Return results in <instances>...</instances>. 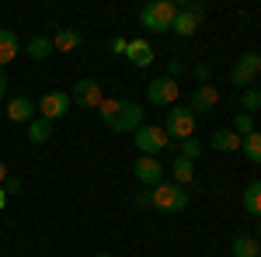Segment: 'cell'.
<instances>
[{
    "label": "cell",
    "mask_w": 261,
    "mask_h": 257,
    "mask_svg": "<svg viewBox=\"0 0 261 257\" xmlns=\"http://www.w3.org/2000/svg\"><path fill=\"white\" fill-rule=\"evenodd\" d=\"M35 101L32 98H11L7 101V119L11 122H18V125H28V122L35 119Z\"/></svg>",
    "instance_id": "4fadbf2b"
},
{
    "label": "cell",
    "mask_w": 261,
    "mask_h": 257,
    "mask_svg": "<svg viewBox=\"0 0 261 257\" xmlns=\"http://www.w3.org/2000/svg\"><path fill=\"white\" fill-rule=\"evenodd\" d=\"M125 60L133 63V66H150L153 63V45L146 39H133L129 49H125Z\"/></svg>",
    "instance_id": "9a60e30c"
},
{
    "label": "cell",
    "mask_w": 261,
    "mask_h": 257,
    "mask_svg": "<svg viewBox=\"0 0 261 257\" xmlns=\"http://www.w3.org/2000/svg\"><path fill=\"white\" fill-rule=\"evenodd\" d=\"M244 212L247 216H258L261 219V178L251 181L247 188H244Z\"/></svg>",
    "instance_id": "d6986e66"
},
{
    "label": "cell",
    "mask_w": 261,
    "mask_h": 257,
    "mask_svg": "<svg viewBox=\"0 0 261 257\" xmlns=\"http://www.w3.org/2000/svg\"><path fill=\"white\" fill-rule=\"evenodd\" d=\"M81 42H84V35L77 28H56V35H53V52H73Z\"/></svg>",
    "instance_id": "2e32d148"
},
{
    "label": "cell",
    "mask_w": 261,
    "mask_h": 257,
    "mask_svg": "<svg viewBox=\"0 0 261 257\" xmlns=\"http://www.w3.org/2000/svg\"><path fill=\"white\" fill-rule=\"evenodd\" d=\"M258 257H261V250H258Z\"/></svg>",
    "instance_id": "74e56055"
},
{
    "label": "cell",
    "mask_w": 261,
    "mask_h": 257,
    "mask_svg": "<svg viewBox=\"0 0 261 257\" xmlns=\"http://www.w3.org/2000/svg\"><path fill=\"white\" fill-rule=\"evenodd\" d=\"M94 257H112V254H94Z\"/></svg>",
    "instance_id": "d590c367"
},
{
    "label": "cell",
    "mask_w": 261,
    "mask_h": 257,
    "mask_svg": "<svg viewBox=\"0 0 261 257\" xmlns=\"http://www.w3.org/2000/svg\"><path fill=\"white\" fill-rule=\"evenodd\" d=\"M178 18V4L174 0H150L140 7V24L146 32H171V24Z\"/></svg>",
    "instance_id": "6da1fadb"
},
{
    "label": "cell",
    "mask_w": 261,
    "mask_h": 257,
    "mask_svg": "<svg viewBox=\"0 0 261 257\" xmlns=\"http://www.w3.org/2000/svg\"><path fill=\"white\" fill-rule=\"evenodd\" d=\"M125 49H129V39H112V52L125 56Z\"/></svg>",
    "instance_id": "1f68e13d"
},
{
    "label": "cell",
    "mask_w": 261,
    "mask_h": 257,
    "mask_svg": "<svg viewBox=\"0 0 261 257\" xmlns=\"http://www.w3.org/2000/svg\"><path fill=\"white\" fill-rule=\"evenodd\" d=\"M261 73V52H244L241 60L233 63V70H230V83H237L241 91H247Z\"/></svg>",
    "instance_id": "52a82bcc"
},
{
    "label": "cell",
    "mask_w": 261,
    "mask_h": 257,
    "mask_svg": "<svg viewBox=\"0 0 261 257\" xmlns=\"http://www.w3.org/2000/svg\"><path fill=\"white\" fill-rule=\"evenodd\" d=\"M70 101L77 104V108H98L101 101H105V94H101V83L91 77H84L73 83V91H70Z\"/></svg>",
    "instance_id": "30bf717a"
},
{
    "label": "cell",
    "mask_w": 261,
    "mask_h": 257,
    "mask_svg": "<svg viewBox=\"0 0 261 257\" xmlns=\"http://www.w3.org/2000/svg\"><path fill=\"white\" fill-rule=\"evenodd\" d=\"M28 139H32L35 146L49 142V139H53V122H45V119H39V115H35V119L28 122Z\"/></svg>",
    "instance_id": "44dd1931"
},
{
    "label": "cell",
    "mask_w": 261,
    "mask_h": 257,
    "mask_svg": "<svg viewBox=\"0 0 261 257\" xmlns=\"http://www.w3.org/2000/svg\"><path fill=\"white\" fill-rule=\"evenodd\" d=\"M216 104H220V91H216L213 83H199V87H195V94H192V104H188V108H192V115L199 119V115H205V111H213Z\"/></svg>",
    "instance_id": "7c38bea8"
},
{
    "label": "cell",
    "mask_w": 261,
    "mask_h": 257,
    "mask_svg": "<svg viewBox=\"0 0 261 257\" xmlns=\"http://www.w3.org/2000/svg\"><path fill=\"white\" fill-rule=\"evenodd\" d=\"M178 94H181V87H178V80H171V77H157L146 83V101L153 108H174Z\"/></svg>",
    "instance_id": "5b68a950"
},
{
    "label": "cell",
    "mask_w": 261,
    "mask_h": 257,
    "mask_svg": "<svg viewBox=\"0 0 261 257\" xmlns=\"http://www.w3.org/2000/svg\"><path fill=\"white\" fill-rule=\"evenodd\" d=\"M241 108H244V115H254L261 108V91H254V87L241 91Z\"/></svg>",
    "instance_id": "cb8c5ba5"
},
{
    "label": "cell",
    "mask_w": 261,
    "mask_h": 257,
    "mask_svg": "<svg viewBox=\"0 0 261 257\" xmlns=\"http://www.w3.org/2000/svg\"><path fill=\"white\" fill-rule=\"evenodd\" d=\"M258 233H261V222H258Z\"/></svg>",
    "instance_id": "8d00e7d4"
},
{
    "label": "cell",
    "mask_w": 261,
    "mask_h": 257,
    "mask_svg": "<svg viewBox=\"0 0 261 257\" xmlns=\"http://www.w3.org/2000/svg\"><path fill=\"white\" fill-rule=\"evenodd\" d=\"M133 205H136V209H153V205H150V191H140V195L133 198Z\"/></svg>",
    "instance_id": "f1b7e54d"
},
{
    "label": "cell",
    "mask_w": 261,
    "mask_h": 257,
    "mask_svg": "<svg viewBox=\"0 0 261 257\" xmlns=\"http://www.w3.org/2000/svg\"><path fill=\"white\" fill-rule=\"evenodd\" d=\"M133 142H136V150H140V157H157L161 150H167V132H164V125H140L136 132H133Z\"/></svg>",
    "instance_id": "3957f363"
},
{
    "label": "cell",
    "mask_w": 261,
    "mask_h": 257,
    "mask_svg": "<svg viewBox=\"0 0 261 257\" xmlns=\"http://www.w3.org/2000/svg\"><path fill=\"white\" fill-rule=\"evenodd\" d=\"M241 153L251 160V163H261V132H258V129H254L251 136L241 139Z\"/></svg>",
    "instance_id": "603a6c76"
},
{
    "label": "cell",
    "mask_w": 261,
    "mask_h": 257,
    "mask_svg": "<svg viewBox=\"0 0 261 257\" xmlns=\"http://www.w3.org/2000/svg\"><path fill=\"white\" fill-rule=\"evenodd\" d=\"M4 191H7V195H18V191H21V178H11V174H7V181H4Z\"/></svg>",
    "instance_id": "83f0119b"
},
{
    "label": "cell",
    "mask_w": 261,
    "mask_h": 257,
    "mask_svg": "<svg viewBox=\"0 0 261 257\" xmlns=\"http://www.w3.org/2000/svg\"><path fill=\"white\" fill-rule=\"evenodd\" d=\"M164 132H167V139H178V142L195 136V115H192V108H181V104L167 108V125H164Z\"/></svg>",
    "instance_id": "277c9868"
},
{
    "label": "cell",
    "mask_w": 261,
    "mask_h": 257,
    "mask_svg": "<svg viewBox=\"0 0 261 257\" xmlns=\"http://www.w3.org/2000/svg\"><path fill=\"white\" fill-rule=\"evenodd\" d=\"M18 56H21V39H18V32L0 28V66L7 70V63H14Z\"/></svg>",
    "instance_id": "5bb4252c"
},
{
    "label": "cell",
    "mask_w": 261,
    "mask_h": 257,
    "mask_svg": "<svg viewBox=\"0 0 261 257\" xmlns=\"http://www.w3.org/2000/svg\"><path fill=\"white\" fill-rule=\"evenodd\" d=\"M171 178H174V184H192L195 181V160H185V157H174L171 160Z\"/></svg>",
    "instance_id": "ac0fdd59"
},
{
    "label": "cell",
    "mask_w": 261,
    "mask_h": 257,
    "mask_svg": "<svg viewBox=\"0 0 261 257\" xmlns=\"http://www.w3.org/2000/svg\"><path fill=\"white\" fill-rule=\"evenodd\" d=\"M195 80L209 83V66H205V63H195Z\"/></svg>",
    "instance_id": "4dcf8cb0"
},
{
    "label": "cell",
    "mask_w": 261,
    "mask_h": 257,
    "mask_svg": "<svg viewBox=\"0 0 261 257\" xmlns=\"http://www.w3.org/2000/svg\"><path fill=\"white\" fill-rule=\"evenodd\" d=\"M181 70H185V66H181V63H178V60H171V63H167V73H164V77H171V80H178V73H181Z\"/></svg>",
    "instance_id": "f546056e"
},
{
    "label": "cell",
    "mask_w": 261,
    "mask_h": 257,
    "mask_svg": "<svg viewBox=\"0 0 261 257\" xmlns=\"http://www.w3.org/2000/svg\"><path fill=\"white\" fill-rule=\"evenodd\" d=\"M70 94L66 91H49V94H42V101L35 104L39 108V119H45V122H56V119H63L66 111H70Z\"/></svg>",
    "instance_id": "9c48e42d"
},
{
    "label": "cell",
    "mask_w": 261,
    "mask_h": 257,
    "mask_svg": "<svg viewBox=\"0 0 261 257\" xmlns=\"http://www.w3.org/2000/svg\"><path fill=\"white\" fill-rule=\"evenodd\" d=\"M258 250H261L258 237H247V233H241V237L230 243V254L233 257H258Z\"/></svg>",
    "instance_id": "ffe728a7"
},
{
    "label": "cell",
    "mask_w": 261,
    "mask_h": 257,
    "mask_svg": "<svg viewBox=\"0 0 261 257\" xmlns=\"http://www.w3.org/2000/svg\"><path fill=\"white\" fill-rule=\"evenodd\" d=\"M205 14V7L202 4H188V7H178V18L171 24V32L178 35V39H192L195 32H199V21Z\"/></svg>",
    "instance_id": "ba28073f"
},
{
    "label": "cell",
    "mask_w": 261,
    "mask_h": 257,
    "mask_svg": "<svg viewBox=\"0 0 261 257\" xmlns=\"http://www.w3.org/2000/svg\"><path fill=\"white\" fill-rule=\"evenodd\" d=\"M7 83H11V80H7V70L0 66V101L7 98Z\"/></svg>",
    "instance_id": "d6a6232c"
},
{
    "label": "cell",
    "mask_w": 261,
    "mask_h": 257,
    "mask_svg": "<svg viewBox=\"0 0 261 257\" xmlns=\"http://www.w3.org/2000/svg\"><path fill=\"white\" fill-rule=\"evenodd\" d=\"M119 104H122V98H105V101L98 104V119H101V125H108V122L115 119Z\"/></svg>",
    "instance_id": "d4e9b609"
},
{
    "label": "cell",
    "mask_w": 261,
    "mask_h": 257,
    "mask_svg": "<svg viewBox=\"0 0 261 257\" xmlns=\"http://www.w3.org/2000/svg\"><path fill=\"white\" fill-rule=\"evenodd\" d=\"M209 146H213L216 153H233V150H241V136H237L233 129H216L213 139H209Z\"/></svg>",
    "instance_id": "e0dca14e"
},
{
    "label": "cell",
    "mask_w": 261,
    "mask_h": 257,
    "mask_svg": "<svg viewBox=\"0 0 261 257\" xmlns=\"http://www.w3.org/2000/svg\"><path fill=\"white\" fill-rule=\"evenodd\" d=\"M199 153H202V142H199V139H181V142H178V157L199 160Z\"/></svg>",
    "instance_id": "484cf974"
},
{
    "label": "cell",
    "mask_w": 261,
    "mask_h": 257,
    "mask_svg": "<svg viewBox=\"0 0 261 257\" xmlns=\"http://www.w3.org/2000/svg\"><path fill=\"white\" fill-rule=\"evenodd\" d=\"M28 60H45V56H53V35H35V39H28Z\"/></svg>",
    "instance_id": "7402d4cb"
},
{
    "label": "cell",
    "mask_w": 261,
    "mask_h": 257,
    "mask_svg": "<svg viewBox=\"0 0 261 257\" xmlns=\"http://www.w3.org/2000/svg\"><path fill=\"white\" fill-rule=\"evenodd\" d=\"M7 209V191H4V184H0V212Z\"/></svg>",
    "instance_id": "836d02e7"
},
{
    "label": "cell",
    "mask_w": 261,
    "mask_h": 257,
    "mask_svg": "<svg viewBox=\"0 0 261 257\" xmlns=\"http://www.w3.org/2000/svg\"><path fill=\"white\" fill-rule=\"evenodd\" d=\"M133 174H136V181L140 184H150V188H157L164 181V163L157 157H136V163H133Z\"/></svg>",
    "instance_id": "8fae6325"
},
{
    "label": "cell",
    "mask_w": 261,
    "mask_h": 257,
    "mask_svg": "<svg viewBox=\"0 0 261 257\" xmlns=\"http://www.w3.org/2000/svg\"><path fill=\"white\" fill-rule=\"evenodd\" d=\"M4 181H7V163L0 160V184H4Z\"/></svg>",
    "instance_id": "e575fe53"
},
{
    "label": "cell",
    "mask_w": 261,
    "mask_h": 257,
    "mask_svg": "<svg viewBox=\"0 0 261 257\" xmlns=\"http://www.w3.org/2000/svg\"><path fill=\"white\" fill-rule=\"evenodd\" d=\"M143 115H146V111H143L136 101H122L119 111H115V119L108 122V129H112V132H119V136H125V132H136V129L143 125Z\"/></svg>",
    "instance_id": "8992f818"
},
{
    "label": "cell",
    "mask_w": 261,
    "mask_h": 257,
    "mask_svg": "<svg viewBox=\"0 0 261 257\" xmlns=\"http://www.w3.org/2000/svg\"><path fill=\"white\" fill-rule=\"evenodd\" d=\"M150 205L161 212H181L188 209V191L174 181H161L157 188H150Z\"/></svg>",
    "instance_id": "7a4b0ae2"
},
{
    "label": "cell",
    "mask_w": 261,
    "mask_h": 257,
    "mask_svg": "<svg viewBox=\"0 0 261 257\" xmlns=\"http://www.w3.org/2000/svg\"><path fill=\"white\" fill-rule=\"evenodd\" d=\"M230 129H233V132H237V136H251V132H254V119H251V115H233V125H230Z\"/></svg>",
    "instance_id": "4316f807"
}]
</instances>
